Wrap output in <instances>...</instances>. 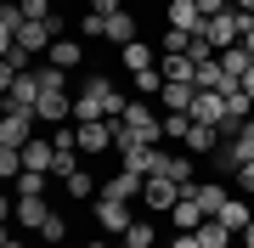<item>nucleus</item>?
<instances>
[{"instance_id":"1","label":"nucleus","mask_w":254,"mask_h":248,"mask_svg":"<svg viewBox=\"0 0 254 248\" xmlns=\"http://www.w3.org/2000/svg\"><path fill=\"white\" fill-rule=\"evenodd\" d=\"M125 107H130V96H119L108 74H96V79L79 85V96H73V124H91V119H125Z\"/></svg>"},{"instance_id":"2","label":"nucleus","mask_w":254,"mask_h":248,"mask_svg":"<svg viewBox=\"0 0 254 248\" xmlns=\"http://www.w3.org/2000/svg\"><path fill=\"white\" fill-rule=\"evenodd\" d=\"M125 124L136 130V136L147 141V147H158V141H164V113H158L147 96H130V107H125Z\"/></svg>"},{"instance_id":"3","label":"nucleus","mask_w":254,"mask_h":248,"mask_svg":"<svg viewBox=\"0 0 254 248\" xmlns=\"http://www.w3.org/2000/svg\"><path fill=\"white\" fill-rule=\"evenodd\" d=\"M34 107H6L0 113V147H28L34 141Z\"/></svg>"},{"instance_id":"4","label":"nucleus","mask_w":254,"mask_h":248,"mask_svg":"<svg viewBox=\"0 0 254 248\" xmlns=\"http://www.w3.org/2000/svg\"><path fill=\"white\" fill-rule=\"evenodd\" d=\"M220 164H226V169L254 164V119H249V124H237L232 136H226V147H220Z\"/></svg>"},{"instance_id":"5","label":"nucleus","mask_w":254,"mask_h":248,"mask_svg":"<svg viewBox=\"0 0 254 248\" xmlns=\"http://www.w3.org/2000/svg\"><path fill=\"white\" fill-rule=\"evenodd\" d=\"M40 91H46L40 85V68H28V74H17L6 85V107H40Z\"/></svg>"},{"instance_id":"6","label":"nucleus","mask_w":254,"mask_h":248,"mask_svg":"<svg viewBox=\"0 0 254 248\" xmlns=\"http://www.w3.org/2000/svg\"><path fill=\"white\" fill-rule=\"evenodd\" d=\"M192 119H198V124H215L220 136H226V96H220V91H198V101H192Z\"/></svg>"},{"instance_id":"7","label":"nucleus","mask_w":254,"mask_h":248,"mask_svg":"<svg viewBox=\"0 0 254 248\" xmlns=\"http://www.w3.org/2000/svg\"><path fill=\"white\" fill-rule=\"evenodd\" d=\"M164 23L170 28H187V34H203V11H198V0H170V6H164Z\"/></svg>"},{"instance_id":"8","label":"nucleus","mask_w":254,"mask_h":248,"mask_svg":"<svg viewBox=\"0 0 254 248\" xmlns=\"http://www.w3.org/2000/svg\"><path fill=\"white\" fill-rule=\"evenodd\" d=\"M130 220H136V214H130V203H119V198H96V226H102V231H119V237H125Z\"/></svg>"},{"instance_id":"9","label":"nucleus","mask_w":254,"mask_h":248,"mask_svg":"<svg viewBox=\"0 0 254 248\" xmlns=\"http://www.w3.org/2000/svg\"><path fill=\"white\" fill-rule=\"evenodd\" d=\"M141 198H147V203H153V209H158V214H170V209H175V203H181V198H187V186H175V181H164V175H153V181H147V186H141Z\"/></svg>"},{"instance_id":"10","label":"nucleus","mask_w":254,"mask_h":248,"mask_svg":"<svg viewBox=\"0 0 254 248\" xmlns=\"http://www.w3.org/2000/svg\"><path fill=\"white\" fill-rule=\"evenodd\" d=\"M141 186H147V181H141L136 169H113L108 181H102V198H119V203H130V198H141Z\"/></svg>"},{"instance_id":"11","label":"nucleus","mask_w":254,"mask_h":248,"mask_svg":"<svg viewBox=\"0 0 254 248\" xmlns=\"http://www.w3.org/2000/svg\"><path fill=\"white\" fill-rule=\"evenodd\" d=\"M119 62H125V74L136 79V74H147V68H158V51L147 46V40H130L125 51H119Z\"/></svg>"},{"instance_id":"12","label":"nucleus","mask_w":254,"mask_h":248,"mask_svg":"<svg viewBox=\"0 0 254 248\" xmlns=\"http://www.w3.org/2000/svg\"><path fill=\"white\" fill-rule=\"evenodd\" d=\"M158 101H164V113H192V101H198V85H181V79H164Z\"/></svg>"},{"instance_id":"13","label":"nucleus","mask_w":254,"mask_h":248,"mask_svg":"<svg viewBox=\"0 0 254 248\" xmlns=\"http://www.w3.org/2000/svg\"><path fill=\"white\" fill-rule=\"evenodd\" d=\"M46 62H51V68H63V74H73V68L85 62V46H79L73 34H63V40H57V46L46 51Z\"/></svg>"},{"instance_id":"14","label":"nucleus","mask_w":254,"mask_h":248,"mask_svg":"<svg viewBox=\"0 0 254 248\" xmlns=\"http://www.w3.org/2000/svg\"><path fill=\"white\" fill-rule=\"evenodd\" d=\"M158 74H164V79H181V85H192V79H198V62H192L187 51H175V56H170V51H158Z\"/></svg>"},{"instance_id":"15","label":"nucleus","mask_w":254,"mask_h":248,"mask_svg":"<svg viewBox=\"0 0 254 248\" xmlns=\"http://www.w3.org/2000/svg\"><path fill=\"white\" fill-rule=\"evenodd\" d=\"M170 214H175V231H198V226L209 220V214H203V203H198V186H192V192H187L181 203H175Z\"/></svg>"},{"instance_id":"16","label":"nucleus","mask_w":254,"mask_h":248,"mask_svg":"<svg viewBox=\"0 0 254 248\" xmlns=\"http://www.w3.org/2000/svg\"><path fill=\"white\" fill-rule=\"evenodd\" d=\"M108 147H113V124H108V119L79 124V152H108Z\"/></svg>"},{"instance_id":"17","label":"nucleus","mask_w":254,"mask_h":248,"mask_svg":"<svg viewBox=\"0 0 254 248\" xmlns=\"http://www.w3.org/2000/svg\"><path fill=\"white\" fill-rule=\"evenodd\" d=\"M11 220H17V226H46L51 220V209H46V198H17V203H11Z\"/></svg>"},{"instance_id":"18","label":"nucleus","mask_w":254,"mask_h":248,"mask_svg":"<svg viewBox=\"0 0 254 248\" xmlns=\"http://www.w3.org/2000/svg\"><path fill=\"white\" fill-rule=\"evenodd\" d=\"M226 147V136H220L215 124H198L192 119V136H187V152H220Z\"/></svg>"},{"instance_id":"19","label":"nucleus","mask_w":254,"mask_h":248,"mask_svg":"<svg viewBox=\"0 0 254 248\" xmlns=\"http://www.w3.org/2000/svg\"><path fill=\"white\" fill-rule=\"evenodd\" d=\"M192 85H198V91H226V85H237V79H226V68H220V51H215L209 62H198V79H192Z\"/></svg>"},{"instance_id":"20","label":"nucleus","mask_w":254,"mask_h":248,"mask_svg":"<svg viewBox=\"0 0 254 248\" xmlns=\"http://www.w3.org/2000/svg\"><path fill=\"white\" fill-rule=\"evenodd\" d=\"M215 220H220V226H226V231H237V237H243V226L254 220V209H249V203H243V198H226V209H220V214H215Z\"/></svg>"},{"instance_id":"21","label":"nucleus","mask_w":254,"mask_h":248,"mask_svg":"<svg viewBox=\"0 0 254 248\" xmlns=\"http://www.w3.org/2000/svg\"><path fill=\"white\" fill-rule=\"evenodd\" d=\"M51 164H57V147H51V141H28V147H23V169H46L51 175Z\"/></svg>"},{"instance_id":"22","label":"nucleus","mask_w":254,"mask_h":248,"mask_svg":"<svg viewBox=\"0 0 254 248\" xmlns=\"http://www.w3.org/2000/svg\"><path fill=\"white\" fill-rule=\"evenodd\" d=\"M220 68H226V79H237V85H243V79H249V68H254L249 46H232V51H220Z\"/></svg>"},{"instance_id":"23","label":"nucleus","mask_w":254,"mask_h":248,"mask_svg":"<svg viewBox=\"0 0 254 248\" xmlns=\"http://www.w3.org/2000/svg\"><path fill=\"white\" fill-rule=\"evenodd\" d=\"M108 40L125 51L130 40H136V11H113V17H108Z\"/></svg>"},{"instance_id":"24","label":"nucleus","mask_w":254,"mask_h":248,"mask_svg":"<svg viewBox=\"0 0 254 248\" xmlns=\"http://www.w3.org/2000/svg\"><path fill=\"white\" fill-rule=\"evenodd\" d=\"M63 192H68L73 203H85V198H102V192H96V175H91V169H73L68 181H63Z\"/></svg>"},{"instance_id":"25","label":"nucleus","mask_w":254,"mask_h":248,"mask_svg":"<svg viewBox=\"0 0 254 248\" xmlns=\"http://www.w3.org/2000/svg\"><path fill=\"white\" fill-rule=\"evenodd\" d=\"M164 181H175V186L192 192V152H170L164 158Z\"/></svg>"},{"instance_id":"26","label":"nucleus","mask_w":254,"mask_h":248,"mask_svg":"<svg viewBox=\"0 0 254 248\" xmlns=\"http://www.w3.org/2000/svg\"><path fill=\"white\" fill-rule=\"evenodd\" d=\"M119 243H125V248H153L158 231H153V220H130V231H125Z\"/></svg>"},{"instance_id":"27","label":"nucleus","mask_w":254,"mask_h":248,"mask_svg":"<svg viewBox=\"0 0 254 248\" xmlns=\"http://www.w3.org/2000/svg\"><path fill=\"white\" fill-rule=\"evenodd\" d=\"M187 136H192V113H164V141H181L187 147Z\"/></svg>"},{"instance_id":"28","label":"nucleus","mask_w":254,"mask_h":248,"mask_svg":"<svg viewBox=\"0 0 254 248\" xmlns=\"http://www.w3.org/2000/svg\"><path fill=\"white\" fill-rule=\"evenodd\" d=\"M46 181H51L46 169H23L17 175V198H46Z\"/></svg>"},{"instance_id":"29","label":"nucleus","mask_w":254,"mask_h":248,"mask_svg":"<svg viewBox=\"0 0 254 248\" xmlns=\"http://www.w3.org/2000/svg\"><path fill=\"white\" fill-rule=\"evenodd\" d=\"M226 186H215V181H209V186H198V203H203V214H220V209H226Z\"/></svg>"},{"instance_id":"30","label":"nucleus","mask_w":254,"mask_h":248,"mask_svg":"<svg viewBox=\"0 0 254 248\" xmlns=\"http://www.w3.org/2000/svg\"><path fill=\"white\" fill-rule=\"evenodd\" d=\"M158 91H164V74H158V68H147V74H136V96L158 101Z\"/></svg>"},{"instance_id":"31","label":"nucleus","mask_w":254,"mask_h":248,"mask_svg":"<svg viewBox=\"0 0 254 248\" xmlns=\"http://www.w3.org/2000/svg\"><path fill=\"white\" fill-rule=\"evenodd\" d=\"M187 46H192L187 28H164V40H158V51H170V56H175V51H187Z\"/></svg>"},{"instance_id":"32","label":"nucleus","mask_w":254,"mask_h":248,"mask_svg":"<svg viewBox=\"0 0 254 248\" xmlns=\"http://www.w3.org/2000/svg\"><path fill=\"white\" fill-rule=\"evenodd\" d=\"M40 237H46V243H57V248H63V237H68V226H63V214H51V220H46V226H40Z\"/></svg>"},{"instance_id":"33","label":"nucleus","mask_w":254,"mask_h":248,"mask_svg":"<svg viewBox=\"0 0 254 248\" xmlns=\"http://www.w3.org/2000/svg\"><path fill=\"white\" fill-rule=\"evenodd\" d=\"M23 17H51V0H17Z\"/></svg>"},{"instance_id":"34","label":"nucleus","mask_w":254,"mask_h":248,"mask_svg":"<svg viewBox=\"0 0 254 248\" xmlns=\"http://www.w3.org/2000/svg\"><path fill=\"white\" fill-rule=\"evenodd\" d=\"M198 11L203 17H220V11H232V0H198Z\"/></svg>"},{"instance_id":"35","label":"nucleus","mask_w":254,"mask_h":248,"mask_svg":"<svg viewBox=\"0 0 254 248\" xmlns=\"http://www.w3.org/2000/svg\"><path fill=\"white\" fill-rule=\"evenodd\" d=\"M91 11L96 17H113V11H125V6H119V0H91Z\"/></svg>"},{"instance_id":"36","label":"nucleus","mask_w":254,"mask_h":248,"mask_svg":"<svg viewBox=\"0 0 254 248\" xmlns=\"http://www.w3.org/2000/svg\"><path fill=\"white\" fill-rule=\"evenodd\" d=\"M237 192H254V164H243V169H237Z\"/></svg>"},{"instance_id":"37","label":"nucleus","mask_w":254,"mask_h":248,"mask_svg":"<svg viewBox=\"0 0 254 248\" xmlns=\"http://www.w3.org/2000/svg\"><path fill=\"white\" fill-rule=\"evenodd\" d=\"M170 248H203V243H198V231H175V243H170Z\"/></svg>"},{"instance_id":"38","label":"nucleus","mask_w":254,"mask_h":248,"mask_svg":"<svg viewBox=\"0 0 254 248\" xmlns=\"http://www.w3.org/2000/svg\"><path fill=\"white\" fill-rule=\"evenodd\" d=\"M237 248H254V220L243 226V237H237Z\"/></svg>"},{"instance_id":"39","label":"nucleus","mask_w":254,"mask_h":248,"mask_svg":"<svg viewBox=\"0 0 254 248\" xmlns=\"http://www.w3.org/2000/svg\"><path fill=\"white\" fill-rule=\"evenodd\" d=\"M232 11H254V0H232Z\"/></svg>"},{"instance_id":"40","label":"nucleus","mask_w":254,"mask_h":248,"mask_svg":"<svg viewBox=\"0 0 254 248\" xmlns=\"http://www.w3.org/2000/svg\"><path fill=\"white\" fill-rule=\"evenodd\" d=\"M0 248H23V243H17V237H11V231H6V243H0Z\"/></svg>"},{"instance_id":"41","label":"nucleus","mask_w":254,"mask_h":248,"mask_svg":"<svg viewBox=\"0 0 254 248\" xmlns=\"http://www.w3.org/2000/svg\"><path fill=\"white\" fill-rule=\"evenodd\" d=\"M243 91H249V96H254V68H249V79H243Z\"/></svg>"},{"instance_id":"42","label":"nucleus","mask_w":254,"mask_h":248,"mask_svg":"<svg viewBox=\"0 0 254 248\" xmlns=\"http://www.w3.org/2000/svg\"><path fill=\"white\" fill-rule=\"evenodd\" d=\"M243 46H249V56H254V34H249V40H243Z\"/></svg>"},{"instance_id":"43","label":"nucleus","mask_w":254,"mask_h":248,"mask_svg":"<svg viewBox=\"0 0 254 248\" xmlns=\"http://www.w3.org/2000/svg\"><path fill=\"white\" fill-rule=\"evenodd\" d=\"M85 248H108V243H85Z\"/></svg>"},{"instance_id":"44","label":"nucleus","mask_w":254,"mask_h":248,"mask_svg":"<svg viewBox=\"0 0 254 248\" xmlns=\"http://www.w3.org/2000/svg\"><path fill=\"white\" fill-rule=\"evenodd\" d=\"M6 6H11V0H6Z\"/></svg>"},{"instance_id":"45","label":"nucleus","mask_w":254,"mask_h":248,"mask_svg":"<svg viewBox=\"0 0 254 248\" xmlns=\"http://www.w3.org/2000/svg\"><path fill=\"white\" fill-rule=\"evenodd\" d=\"M119 248H125V243H119Z\"/></svg>"}]
</instances>
